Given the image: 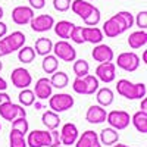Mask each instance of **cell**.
I'll list each match as a JSON object with an SVG mask.
<instances>
[{"instance_id": "4fadbf2b", "label": "cell", "mask_w": 147, "mask_h": 147, "mask_svg": "<svg viewBox=\"0 0 147 147\" xmlns=\"http://www.w3.org/2000/svg\"><path fill=\"white\" fill-rule=\"evenodd\" d=\"M59 136H60V143H62V146H72V144H75L80 132H78V128H77L75 124L68 122V124H65L62 127Z\"/></svg>"}, {"instance_id": "74e56055", "label": "cell", "mask_w": 147, "mask_h": 147, "mask_svg": "<svg viewBox=\"0 0 147 147\" xmlns=\"http://www.w3.org/2000/svg\"><path fill=\"white\" fill-rule=\"evenodd\" d=\"M134 24H136L140 30H146L147 28V10H141L140 13L134 18Z\"/></svg>"}, {"instance_id": "3957f363", "label": "cell", "mask_w": 147, "mask_h": 147, "mask_svg": "<svg viewBox=\"0 0 147 147\" xmlns=\"http://www.w3.org/2000/svg\"><path fill=\"white\" fill-rule=\"evenodd\" d=\"M74 103H75L74 97L66 93H57V94H53L49 97V106L56 113L65 112V110L71 109L74 106Z\"/></svg>"}, {"instance_id": "8fae6325", "label": "cell", "mask_w": 147, "mask_h": 147, "mask_svg": "<svg viewBox=\"0 0 147 147\" xmlns=\"http://www.w3.org/2000/svg\"><path fill=\"white\" fill-rule=\"evenodd\" d=\"M53 25H55L53 16H52V15H47V13H44V15H37V16L34 15L32 19L30 21V27H31V30L35 31V32H46V31H49V30H52Z\"/></svg>"}, {"instance_id": "60d3db41", "label": "cell", "mask_w": 147, "mask_h": 147, "mask_svg": "<svg viewBox=\"0 0 147 147\" xmlns=\"http://www.w3.org/2000/svg\"><path fill=\"white\" fill-rule=\"evenodd\" d=\"M50 146L49 147H57V146H62L60 143V136H59V131L57 129H50Z\"/></svg>"}, {"instance_id": "9c48e42d", "label": "cell", "mask_w": 147, "mask_h": 147, "mask_svg": "<svg viewBox=\"0 0 147 147\" xmlns=\"http://www.w3.org/2000/svg\"><path fill=\"white\" fill-rule=\"evenodd\" d=\"M96 77L99 81L109 84L116 78V65L113 62H103L96 68Z\"/></svg>"}, {"instance_id": "b9f144b4", "label": "cell", "mask_w": 147, "mask_h": 147, "mask_svg": "<svg viewBox=\"0 0 147 147\" xmlns=\"http://www.w3.org/2000/svg\"><path fill=\"white\" fill-rule=\"evenodd\" d=\"M30 3V7L34 9V10H40L46 6V0H28Z\"/></svg>"}, {"instance_id": "6da1fadb", "label": "cell", "mask_w": 147, "mask_h": 147, "mask_svg": "<svg viewBox=\"0 0 147 147\" xmlns=\"http://www.w3.org/2000/svg\"><path fill=\"white\" fill-rule=\"evenodd\" d=\"M132 25H134V15L131 12L121 10L118 13H115L112 18L105 21L102 32L109 38H115V37L124 34L127 30L132 28Z\"/></svg>"}, {"instance_id": "8d00e7d4", "label": "cell", "mask_w": 147, "mask_h": 147, "mask_svg": "<svg viewBox=\"0 0 147 147\" xmlns=\"http://www.w3.org/2000/svg\"><path fill=\"white\" fill-rule=\"evenodd\" d=\"M69 38L75 43V44H82L85 43L84 40V32H82V27H74L72 31H71V35H69Z\"/></svg>"}, {"instance_id": "484cf974", "label": "cell", "mask_w": 147, "mask_h": 147, "mask_svg": "<svg viewBox=\"0 0 147 147\" xmlns=\"http://www.w3.org/2000/svg\"><path fill=\"white\" fill-rule=\"evenodd\" d=\"M131 122H132L134 128H136L138 132L147 134V113L146 112H141V110L136 112L131 118Z\"/></svg>"}, {"instance_id": "d590c367", "label": "cell", "mask_w": 147, "mask_h": 147, "mask_svg": "<svg viewBox=\"0 0 147 147\" xmlns=\"http://www.w3.org/2000/svg\"><path fill=\"white\" fill-rule=\"evenodd\" d=\"M100 16H102V15H100V10L97 9V7H94V9L91 10V13L85 18V19H82V21H84V24H85L87 27H96L97 24L100 22Z\"/></svg>"}, {"instance_id": "d6986e66", "label": "cell", "mask_w": 147, "mask_h": 147, "mask_svg": "<svg viewBox=\"0 0 147 147\" xmlns=\"http://www.w3.org/2000/svg\"><path fill=\"white\" fill-rule=\"evenodd\" d=\"M96 6L91 5L88 0H74V2H71V7L72 12L75 15H78L81 19H85L90 13H91V10L94 9Z\"/></svg>"}, {"instance_id": "ac0fdd59", "label": "cell", "mask_w": 147, "mask_h": 147, "mask_svg": "<svg viewBox=\"0 0 147 147\" xmlns=\"http://www.w3.org/2000/svg\"><path fill=\"white\" fill-rule=\"evenodd\" d=\"M106 109L100 105H93L87 109V113H85V119L90 124H102L106 121Z\"/></svg>"}, {"instance_id": "52a82bcc", "label": "cell", "mask_w": 147, "mask_h": 147, "mask_svg": "<svg viewBox=\"0 0 147 147\" xmlns=\"http://www.w3.org/2000/svg\"><path fill=\"white\" fill-rule=\"evenodd\" d=\"M0 116L12 122L16 118H27V110L21 105H15L12 102H6L0 105Z\"/></svg>"}, {"instance_id": "f546056e", "label": "cell", "mask_w": 147, "mask_h": 147, "mask_svg": "<svg viewBox=\"0 0 147 147\" xmlns=\"http://www.w3.org/2000/svg\"><path fill=\"white\" fill-rule=\"evenodd\" d=\"M82 80L85 82V96H91V94H94L97 90H99L100 81L97 80L96 75H90V74H87L85 77H82Z\"/></svg>"}, {"instance_id": "f6af8a7d", "label": "cell", "mask_w": 147, "mask_h": 147, "mask_svg": "<svg viewBox=\"0 0 147 147\" xmlns=\"http://www.w3.org/2000/svg\"><path fill=\"white\" fill-rule=\"evenodd\" d=\"M7 34V25L5 22L0 21V38H3V37Z\"/></svg>"}, {"instance_id": "8992f818", "label": "cell", "mask_w": 147, "mask_h": 147, "mask_svg": "<svg viewBox=\"0 0 147 147\" xmlns=\"http://www.w3.org/2000/svg\"><path fill=\"white\" fill-rule=\"evenodd\" d=\"M115 65L125 72H134L140 66V57L134 52H124L118 56Z\"/></svg>"}, {"instance_id": "cb8c5ba5", "label": "cell", "mask_w": 147, "mask_h": 147, "mask_svg": "<svg viewBox=\"0 0 147 147\" xmlns=\"http://www.w3.org/2000/svg\"><path fill=\"white\" fill-rule=\"evenodd\" d=\"M35 55L38 56H46V55H50L52 50H53V41L50 38H47V37H40V38H37L35 41Z\"/></svg>"}, {"instance_id": "5bb4252c", "label": "cell", "mask_w": 147, "mask_h": 147, "mask_svg": "<svg viewBox=\"0 0 147 147\" xmlns=\"http://www.w3.org/2000/svg\"><path fill=\"white\" fill-rule=\"evenodd\" d=\"M32 16H34V9H31L30 6H16L12 10V21H13L16 25L30 24Z\"/></svg>"}, {"instance_id": "4316f807", "label": "cell", "mask_w": 147, "mask_h": 147, "mask_svg": "<svg viewBox=\"0 0 147 147\" xmlns=\"http://www.w3.org/2000/svg\"><path fill=\"white\" fill-rule=\"evenodd\" d=\"M41 122L47 129H56L60 124V118L56 112H53V110H47V112H44L43 116H41Z\"/></svg>"}, {"instance_id": "2e32d148", "label": "cell", "mask_w": 147, "mask_h": 147, "mask_svg": "<svg viewBox=\"0 0 147 147\" xmlns=\"http://www.w3.org/2000/svg\"><path fill=\"white\" fill-rule=\"evenodd\" d=\"M75 147H102L99 141V134L91 129L84 131L81 136H78L75 141Z\"/></svg>"}, {"instance_id": "603a6c76", "label": "cell", "mask_w": 147, "mask_h": 147, "mask_svg": "<svg viewBox=\"0 0 147 147\" xmlns=\"http://www.w3.org/2000/svg\"><path fill=\"white\" fill-rule=\"evenodd\" d=\"M75 27V24H72L69 21H59V22H55V25H53V30H55V34L59 37V38H62V40H66L69 38V35H71V31L72 28Z\"/></svg>"}, {"instance_id": "4dcf8cb0", "label": "cell", "mask_w": 147, "mask_h": 147, "mask_svg": "<svg viewBox=\"0 0 147 147\" xmlns=\"http://www.w3.org/2000/svg\"><path fill=\"white\" fill-rule=\"evenodd\" d=\"M9 146L10 147H28L27 146V138H25V134H22L16 129H12L9 134Z\"/></svg>"}, {"instance_id": "836d02e7", "label": "cell", "mask_w": 147, "mask_h": 147, "mask_svg": "<svg viewBox=\"0 0 147 147\" xmlns=\"http://www.w3.org/2000/svg\"><path fill=\"white\" fill-rule=\"evenodd\" d=\"M72 69H74V74H75L78 78H82L90 72V65H88L87 60H84V59H75L74 60Z\"/></svg>"}, {"instance_id": "7c38bea8", "label": "cell", "mask_w": 147, "mask_h": 147, "mask_svg": "<svg viewBox=\"0 0 147 147\" xmlns=\"http://www.w3.org/2000/svg\"><path fill=\"white\" fill-rule=\"evenodd\" d=\"M3 43H5V46L7 47V50L10 52V53H13V52H16V50H19V49L25 44V34L24 32H21V31H13L12 34H6L5 37H3Z\"/></svg>"}, {"instance_id": "83f0119b", "label": "cell", "mask_w": 147, "mask_h": 147, "mask_svg": "<svg viewBox=\"0 0 147 147\" xmlns=\"http://www.w3.org/2000/svg\"><path fill=\"white\" fill-rule=\"evenodd\" d=\"M49 80H50L52 87L53 88H57V90L65 88L66 85H68V82H69L68 75H66L65 72H62V71H55L52 74V78H49Z\"/></svg>"}, {"instance_id": "7dc6e473", "label": "cell", "mask_w": 147, "mask_h": 147, "mask_svg": "<svg viewBox=\"0 0 147 147\" xmlns=\"http://www.w3.org/2000/svg\"><path fill=\"white\" fill-rule=\"evenodd\" d=\"M140 109H141V112H146V113H147V99H146V97H143V99H141V106H140Z\"/></svg>"}, {"instance_id": "d6a6232c", "label": "cell", "mask_w": 147, "mask_h": 147, "mask_svg": "<svg viewBox=\"0 0 147 147\" xmlns=\"http://www.w3.org/2000/svg\"><path fill=\"white\" fill-rule=\"evenodd\" d=\"M35 94L32 90L30 88H22L19 96H18V100H19V105L24 106V107H28V106H32L34 102H35Z\"/></svg>"}, {"instance_id": "5b68a950", "label": "cell", "mask_w": 147, "mask_h": 147, "mask_svg": "<svg viewBox=\"0 0 147 147\" xmlns=\"http://www.w3.org/2000/svg\"><path fill=\"white\" fill-rule=\"evenodd\" d=\"M106 121L113 129L122 131L129 125L131 116H129L128 112H125V110H112V112H109L106 115Z\"/></svg>"}, {"instance_id": "9a60e30c", "label": "cell", "mask_w": 147, "mask_h": 147, "mask_svg": "<svg viewBox=\"0 0 147 147\" xmlns=\"http://www.w3.org/2000/svg\"><path fill=\"white\" fill-rule=\"evenodd\" d=\"M91 56L93 59L96 60V62H112L113 57H115V53L112 50V47H109L106 44H96V47L93 49V52H91Z\"/></svg>"}, {"instance_id": "7a4b0ae2", "label": "cell", "mask_w": 147, "mask_h": 147, "mask_svg": "<svg viewBox=\"0 0 147 147\" xmlns=\"http://www.w3.org/2000/svg\"><path fill=\"white\" fill-rule=\"evenodd\" d=\"M116 91L119 96L125 97L128 100H134V99H143L146 97L147 88L144 82H137L134 84L129 80H119L116 82Z\"/></svg>"}, {"instance_id": "277c9868", "label": "cell", "mask_w": 147, "mask_h": 147, "mask_svg": "<svg viewBox=\"0 0 147 147\" xmlns=\"http://www.w3.org/2000/svg\"><path fill=\"white\" fill-rule=\"evenodd\" d=\"M52 52L55 53V56L57 59L63 60V62H74L77 59V50L66 40H60V41L55 43Z\"/></svg>"}, {"instance_id": "30bf717a", "label": "cell", "mask_w": 147, "mask_h": 147, "mask_svg": "<svg viewBox=\"0 0 147 147\" xmlns=\"http://www.w3.org/2000/svg\"><path fill=\"white\" fill-rule=\"evenodd\" d=\"M27 146L28 147H49L50 146V132L43 129H34L28 132L27 137Z\"/></svg>"}, {"instance_id": "f5cc1de1", "label": "cell", "mask_w": 147, "mask_h": 147, "mask_svg": "<svg viewBox=\"0 0 147 147\" xmlns=\"http://www.w3.org/2000/svg\"><path fill=\"white\" fill-rule=\"evenodd\" d=\"M0 131H2V125H0Z\"/></svg>"}, {"instance_id": "f35d334b", "label": "cell", "mask_w": 147, "mask_h": 147, "mask_svg": "<svg viewBox=\"0 0 147 147\" xmlns=\"http://www.w3.org/2000/svg\"><path fill=\"white\" fill-rule=\"evenodd\" d=\"M53 7L57 12H66L71 7V0H53Z\"/></svg>"}, {"instance_id": "44dd1931", "label": "cell", "mask_w": 147, "mask_h": 147, "mask_svg": "<svg viewBox=\"0 0 147 147\" xmlns=\"http://www.w3.org/2000/svg\"><path fill=\"white\" fill-rule=\"evenodd\" d=\"M84 40L91 44H100L103 41V32L97 27H82Z\"/></svg>"}, {"instance_id": "11a10c76", "label": "cell", "mask_w": 147, "mask_h": 147, "mask_svg": "<svg viewBox=\"0 0 147 147\" xmlns=\"http://www.w3.org/2000/svg\"><path fill=\"white\" fill-rule=\"evenodd\" d=\"M88 2H91V0H88Z\"/></svg>"}, {"instance_id": "db71d44e", "label": "cell", "mask_w": 147, "mask_h": 147, "mask_svg": "<svg viewBox=\"0 0 147 147\" xmlns=\"http://www.w3.org/2000/svg\"><path fill=\"white\" fill-rule=\"evenodd\" d=\"M57 147H63V146H57Z\"/></svg>"}, {"instance_id": "f907efd6", "label": "cell", "mask_w": 147, "mask_h": 147, "mask_svg": "<svg viewBox=\"0 0 147 147\" xmlns=\"http://www.w3.org/2000/svg\"><path fill=\"white\" fill-rule=\"evenodd\" d=\"M3 13H5V12H3V7L0 6V21H2V18H3Z\"/></svg>"}, {"instance_id": "681fc988", "label": "cell", "mask_w": 147, "mask_h": 147, "mask_svg": "<svg viewBox=\"0 0 147 147\" xmlns=\"http://www.w3.org/2000/svg\"><path fill=\"white\" fill-rule=\"evenodd\" d=\"M112 147H128V146H125V144H119V143L116 144V143H115V144H113Z\"/></svg>"}, {"instance_id": "ee69618b", "label": "cell", "mask_w": 147, "mask_h": 147, "mask_svg": "<svg viewBox=\"0 0 147 147\" xmlns=\"http://www.w3.org/2000/svg\"><path fill=\"white\" fill-rule=\"evenodd\" d=\"M6 102H10V96L6 91H0V105L6 103Z\"/></svg>"}, {"instance_id": "7402d4cb", "label": "cell", "mask_w": 147, "mask_h": 147, "mask_svg": "<svg viewBox=\"0 0 147 147\" xmlns=\"http://www.w3.org/2000/svg\"><path fill=\"white\" fill-rule=\"evenodd\" d=\"M99 141H100V144H105V146H113L115 143L119 141V132L116 129H113L112 127L105 128L99 134Z\"/></svg>"}, {"instance_id": "e0dca14e", "label": "cell", "mask_w": 147, "mask_h": 147, "mask_svg": "<svg viewBox=\"0 0 147 147\" xmlns=\"http://www.w3.org/2000/svg\"><path fill=\"white\" fill-rule=\"evenodd\" d=\"M32 91H34V94H35L37 99H40V100L49 99V97L52 96V91H53V87H52V84H50V80H49V78H40V80H37Z\"/></svg>"}, {"instance_id": "7bdbcfd3", "label": "cell", "mask_w": 147, "mask_h": 147, "mask_svg": "<svg viewBox=\"0 0 147 147\" xmlns=\"http://www.w3.org/2000/svg\"><path fill=\"white\" fill-rule=\"evenodd\" d=\"M7 55H10V52L7 50V47L5 46L3 40L0 38V57H3V56H7Z\"/></svg>"}, {"instance_id": "f1b7e54d", "label": "cell", "mask_w": 147, "mask_h": 147, "mask_svg": "<svg viewBox=\"0 0 147 147\" xmlns=\"http://www.w3.org/2000/svg\"><path fill=\"white\" fill-rule=\"evenodd\" d=\"M59 66V60L55 55H46L43 56V62H41V68L46 74H53L55 71H57Z\"/></svg>"}, {"instance_id": "ffe728a7", "label": "cell", "mask_w": 147, "mask_h": 147, "mask_svg": "<svg viewBox=\"0 0 147 147\" xmlns=\"http://www.w3.org/2000/svg\"><path fill=\"white\" fill-rule=\"evenodd\" d=\"M128 44L132 50H137V49H141L147 44V32L146 30H138L129 34L128 37Z\"/></svg>"}, {"instance_id": "d4e9b609", "label": "cell", "mask_w": 147, "mask_h": 147, "mask_svg": "<svg viewBox=\"0 0 147 147\" xmlns=\"http://www.w3.org/2000/svg\"><path fill=\"white\" fill-rule=\"evenodd\" d=\"M97 96H96V99H97V103H99L100 106L103 107H107L113 103V91L110 90L109 87H103V88H99L96 91Z\"/></svg>"}, {"instance_id": "c3c4849f", "label": "cell", "mask_w": 147, "mask_h": 147, "mask_svg": "<svg viewBox=\"0 0 147 147\" xmlns=\"http://www.w3.org/2000/svg\"><path fill=\"white\" fill-rule=\"evenodd\" d=\"M143 62H147V52H143Z\"/></svg>"}, {"instance_id": "ab89813d", "label": "cell", "mask_w": 147, "mask_h": 147, "mask_svg": "<svg viewBox=\"0 0 147 147\" xmlns=\"http://www.w3.org/2000/svg\"><path fill=\"white\" fill-rule=\"evenodd\" d=\"M72 88L77 94H85V82H84V80L77 77L72 82Z\"/></svg>"}, {"instance_id": "816d5d0a", "label": "cell", "mask_w": 147, "mask_h": 147, "mask_svg": "<svg viewBox=\"0 0 147 147\" xmlns=\"http://www.w3.org/2000/svg\"><path fill=\"white\" fill-rule=\"evenodd\" d=\"M2 69H3V63L0 62V72H2Z\"/></svg>"}, {"instance_id": "1f68e13d", "label": "cell", "mask_w": 147, "mask_h": 147, "mask_svg": "<svg viewBox=\"0 0 147 147\" xmlns=\"http://www.w3.org/2000/svg\"><path fill=\"white\" fill-rule=\"evenodd\" d=\"M18 59H19V62H22V63H31L32 60L35 59V50H34V47L22 46L19 50H18Z\"/></svg>"}, {"instance_id": "e575fe53", "label": "cell", "mask_w": 147, "mask_h": 147, "mask_svg": "<svg viewBox=\"0 0 147 147\" xmlns=\"http://www.w3.org/2000/svg\"><path fill=\"white\" fill-rule=\"evenodd\" d=\"M12 129H16L22 134H27L30 131V124H28V121L27 118H16L12 121Z\"/></svg>"}, {"instance_id": "bcb514c9", "label": "cell", "mask_w": 147, "mask_h": 147, "mask_svg": "<svg viewBox=\"0 0 147 147\" xmlns=\"http://www.w3.org/2000/svg\"><path fill=\"white\" fill-rule=\"evenodd\" d=\"M6 88H7V82H6V80L0 77V91H6Z\"/></svg>"}, {"instance_id": "ba28073f", "label": "cell", "mask_w": 147, "mask_h": 147, "mask_svg": "<svg viewBox=\"0 0 147 147\" xmlns=\"http://www.w3.org/2000/svg\"><path fill=\"white\" fill-rule=\"evenodd\" d=\"M10 81L15 85L16 88H28L31 82H32V77L28 69L25 68H15L10 74Z\"/></svg>"}]
</instances>
